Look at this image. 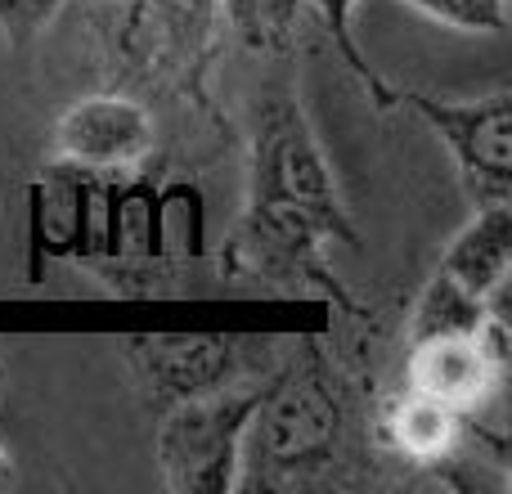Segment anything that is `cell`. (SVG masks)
Wrapping results in <instances>:
<instances>
[{
	"instance_id": "obj_7",
	"label": "cell",
	"mask_w": 512,
	"mask_h": 494,
	"mask_svg": "<svg viewBox=\"0 0 512 494\" xmlns=\"http://www.w3.org/2000/svg\"><path fill=\"white\" fill-rule=\"evenodd\" d=\"M153 149V117L122 95H95L59 122V153L90 171H126Z\"/></svg>"
},
{
	"instance_id": "obj_14",
	"label": "cell",
	"mask_w": 512,
	"mask_h": 494,
	"mask_svg": "<svg viewBox=\"0 0 512 494\" xmlns=\"http://www.w3.org/2000/svg\"><path fill=\"white\" fill-rule=\"evenodd\" d=\"M59 5L63 0H0V27H5L14 41H27Z\"/></svg>"
},
{
	"instance_id": "obj_2",
	"label": "cell",
	"mask_w": 512,
	"mask_h": 494,
	"mask_svg": "<svg viewBox=\"0 0 512 494\" xmlns=\"http://www.w3.org/2000/svg\"><path fill=\"white\" fill-rule=\"evenodd\" d=\"M248 207L297 212L306 221H315L328 239L355 243V225L342 207L324 149H319L301 104L288 95H270L256 108Z\"/></svg>"
},
{
	"instance_id": "obj_8",
	"label": "cell",
	"mask_w": 512,
	"mask_h": 494,
	"mask_svg": "<svg viewBox=\"0 0 512 494\" xmlns=\"http://www.w3.org/2000/svg\"><path fill=\"white\" fill-rule=\"evenodd\" d=\"M504 387V369L481 351L477 337H423L409 351V391L450 405L454 414L481 409Z\"/></svg>"
},
{
	"instance_id": "obj_3",
	"label": "cell",
	"mask_w": 512,
	"mask_h": 494,
	"mask_svg": "<svg viewBox=\"0 0 512 494\" xmlns=\"http://www.w3.org/2000/svg\"><path fill=\"white\" fill-rule=\"evenodd\" d=\"M270 378H234L203 396L176 400L158 427L162 481L180 494H225L239 477L243 432Z\"/></svg>"
},
{
	"instance_id": "obj_11",
	"label": "cell",
	"mask_w": 512,
	"mask_h": 494,
	"mask_svg": "<svg viewBox=\"0 0 512 494\" xmlns=\"http://www.w3.org/2000/svg\"><path fill=\"white\" fill-rule=\"evenodd\" d=\"M306 14V0H221V23L230 36L265 59H288L297 50Z\"/></svg>"
},
{
	"instance_id": "obj_16",
	"label": "cell",
	"mask_w": 512,
	"mask_h": 494,
	"mask_svg": "<svg viewBox=\"0 0 512 494\" xmlns=\"http://www.w3.org/2000/svg\"><path fill=\"white\" fill-rule=\"evenodd\" d=\"M108 5H122V0H108Z\"/></svg>"
},
{
	"instance_id": "obj_15",
	"label": "cell",
	"mask_w": 512,
	"mask_h": 494,
	"mask_svg": "<svg viewBox=\"0 0 512 494\" xmlns=\"http://www.w3.org/2000/svg\"><path fill=\"white\" fill-rule=\"evenodd\" d=\"M5 468H9V454H5V445H0V477H5Z\"/></svg>"
},
{
	"instance_id": "obj_9",
	"label": "cell",
	"mask_w": 512,
	"mask_h": 494,
	"mask_svg": "<svg viewBox=\"0 0 512 494\" xmlns=\"http://www.w3.org/2000/svg\"><path fill=\"white\" fill-rule=\"evenodd\" d=\"M441 270L454 283L472 292V297L490 301L508 292V270H512V207L490 203L477 207L468 225L454 234L450 252L441 256Z\"/></svg>"
},
{
	"instance_id": "obj_4",
	"label": "cell",
	"mask_w": 512,
	"mask_h": 494,
	"mask_svg": "<svg viewBox=\"0 0 512 494\" xmlns=\"http://www.w3.org/2000/svg\"><path fill=\"white\" fill-rule=\"evenodd\" d=\"M122 54L149 72L176 77L207 104V72L221 41V0H122Z\"/></svg>"
},
{
	"instance_id": "obj_13",
	"label": "cell",
	"mask_w": 512,
	"mask_h": 494,
	"mask_svg": "<svg viewBox=\"0 0 512 494\" xmlns=\"http://www.w3.org/2000/svg\"><path fill=\"white\" fill-rule=\"evenodd\" d=\"M499 297H504V292H499ZM490 301L472 297L463 283H454L445 270H436L432 283L423 288V297H418V306H414L409 337H414V342H423V337H477Z\"/></svg>"
},
{
	"instance_id": "obj_1",
	"label": "cell",
	"mask_w": 512,
	"mask_h": 494,
	"mask_svg": "<svg viewBox=\"0 0 512 494\" xmlns=\"http://www.w3.org/2000/svg\"><path fill=\"white\" fill-rule=\"evenodd\" d=\"M346 409L337 387L319 369H292L270 378V391L256 405L239 454V490L297 486L310 472L333 468L342 454Z\"/></svg>"
},
{
	"instance_id": "obj_10",
	"label": "cell",
	"mask_w": 512,
	"mask_h": 494,
	"mask_svg": "<svg viewBox=\"0 0 512 494\" xmlns=\"http://www.w3.org/2000/svg\"><path fill=\"white\" fill-rule=\"evenodd\" d=\"M306 5L319 14L324 32L333 36L337 54H342L355 72H360V81L373 90V99H378V104H391L396 95H391L387 81H382L378 72L364 63L360 45H355V36H351L355 0H306ZM409 5H418L423 14L441 18V23H450V27H459V32H499V27H504V0H409Z\"/></svg>"
},
{
	"instance_id": "obj_12",
	"label": "cell",
	"mask_w": 512,
	"mask_h": 494,
	"mask_svg": "<svg viewBox=\"0 0 512 494\" xmlns=\"http://www.w3.org/2000/svg\"><path fill=\"white\" fill-rule=\"evenodd\" d=\"M459 427L463 414H454L450 405H441L432 396H418V391H409L387 418L391 445L418 463H436L441 454H450V445L459 441Z\"/></svg>"
},
{
	"instance_id": "obj_6",
	"label": "cell",
	"mask_w": 512,
	"mask_h": 494,
	"mask_svg": "<svg viewBox=\"0 0 512 494\" xmlns=\"http://www.w3.org/2000/svg\"><path fill=\"white\" fill-rule=\"evenodd\" d=\"M131 364L158 405H176L248 378V355L234 337H140L131 342Z\"/></svg>"
},
{
	"instance_id": "obj_5",
	"label": "cell",
	"mask_w": 512,
	"mask_h": 494,
	"mask_svg": "<svg viewBox=\"0 0 512 494\" xmlns=\"http://www.w3.org/2000/svg\"><path fill=\"white\" fill-rule=\"evenodd\" d=\"M427 117L445 149L454 153L463 171L472 203H508L512 198V99L508 90L481 99H436V95H405Z\"/></svg>"
}]
</instances>
